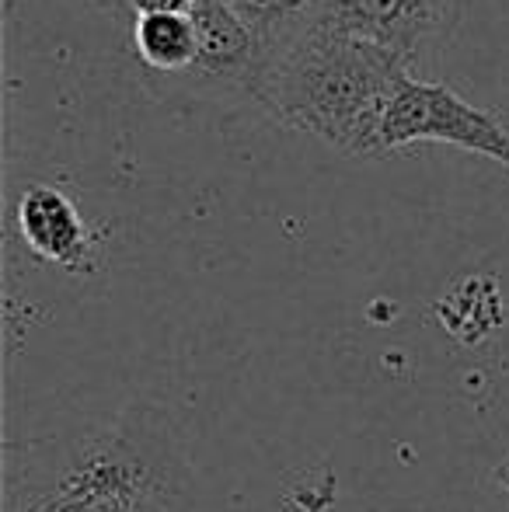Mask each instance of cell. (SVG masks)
Wrapping results in <instances>:
<instances>
[{
	"label": "cell",
	"instance_id": "5b68a950",
	"mask_svg": "<svg viewBox=\"0 0 509 512\" xmlns=\"http://www.w3.org/2000/svg\"><path fill=\"white\" fill-rule=\"evenodd\" d=\"M189 14L199 32V53L196 63L175 81L199 98H255L265 74V53L255 35L220 0H196Z\"/></svg>",
	"mask_w": 509,
	"mask_h": 512
},
{
	"label": "cell",
	"instance_id": "277c9868",
	"mask_svg": "<svg viewBox=\"0 0 509 512\" xmlns=\"http://www.w3.org/2000/svg\"><path fill=\"white\" fill-rule=\"evenodd\" d=\"M381 143L384 150L408 143H454L509 168V129L492 112L471 105L450 84L433 77H408L401 84L384 115Z\"/></svg>",
	"mask_w": 509,
	"mask_h": 512
},
{
	"label": "cell",
	"instance_id": "6da1fadb",
	"mask_svg": "<svg viewBox=\"0 0 509 512\" xmlns=\"http://www.w3.org/2000/svg\"><path fill=\"white\" fill-rule=\"evenodd\" d=\"M192 464L175 415L133 398L105 425L39 453L11 478L4 512H185Z\"/></svg>",
	"mask_w": 509,
	"mask_h": 512
},
{
	"label": "cell",
	"instance_id": "ba28073f",
	"mask_svg": "<svg viewBox=\"0 0 509 512\" xmlns=\"http://www.w3.org/2000/svg\"><path fill=\"white\" fill-rule=\"evenodd\" d=\"M258 39L265 67L293 46L314 25L318 0H220Z\"/></svg>",
	"mask_w": 509,
	"mask_h": 512
},
{
	"label": "cell",
	"instance_id": "9c48e42d",
	"mask_svg": "<svg viewBox=\"0 0 509 512\" xmlns=\"http://www.w3.org/2000/svg\"><path fill=\"white\" fill-rule=\"evenodd\" d=\"M482 310L499 317V293H496V286H492V279L471 276V279H464L450 297H443L440 317L457 338L475 342V324H478V317H482ZM482 335H485V328L478 324V338Z\"/></svg>",
	"mask_w": 509,
	"mask_h": 512
},
{
	"label": "cell",
	"instance_id": "7a4b0ae2",
	"mask_svg": "<svg viewBox=\"0 0 509 512\" xmlns=\"http://www.w3.org/2000/svg\"><path fill=\"white\" fill-rule=\"evenodd\" d=\"M408 77L415 74L387 49L311 25L265 67L252 102L283 126L360 157L384 150V115Z\"/></svg>",
	"mask_w": 509,
	"mask_h": 512
},
{
	"label": "cell",
	"instance_id": "52a82bcc",
	"mask_svg": "<svg viewBox=\"0 0 509 512\" xmlns=\"http://www.w3.org/2000/svg\"><path fill=\"white\" fill-rule=\"evenodd\" d=\"M133 49L154 77H182L196 63L199 32L192 14H136Z\"/></svg>",
	"mask_w": 509,
	"mask_h": 512
},
{
	"label": "cell",
	"instance_id": "3957f363",
	"mask_svg": "<svg viewBox=\"0 0 509 512\" xmlns=\"http://www.w3.org/2000/svg\"><path fill=\"white\" fill-rule=\"evenodd\" d=\"M464 21V0H318L314 25L398 56L415 77L436 67Z\"/></svg>",
	"mask_w": 509,
	"mask_h": 512
},
{
	"label": "cell",
	"instance_id": "8992f818",
	"mask_svg": "<svg viewBox=\"0 0 509 512\" xmlns=\"http://www.w3.org/2000/svg\"><path fill=\"white\" fill-rule=\"evenodd\" d=\"M18 230L28 251L42 262L63 265V269H84L91 258L95 237L77 206L49 185H32L18 199Z\"/></svg>",
	"mask_w": 509,
	"mask_h": 512
},
{
	"label": "cell",
	"instance_id": "8fae6325",
	"mask_svg": "<svg viewBox=\"0 0 509 512\" xmlns=\"http://www.w3.org/2000/svg\"><path fill=\"white\" fill-rule=\"evenodd\" d=\"M492 478H496V485L503 488V492H509V453L499 460V467H496V474H492Z\"/></svg>",
	"mask_w": 509,
	"mask_h": 512
},
{
	"label": "cell",
	"instance_id": "30bf717a",
	"mask_svg": "<svg viewBox=\"0 0 509 512\" xmlns=\"http://www.w3.org/2000/svg\"><path fill=\"white\" fill-rule=\"evenodd\" d=\"M133 14H189L196 0H129Z\"/></svg>",
	"mask_w": 509,
	"mask_h": 512
}]
</instances>
